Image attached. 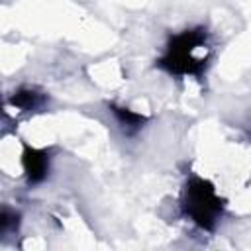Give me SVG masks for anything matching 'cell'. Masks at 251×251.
I'll return each instance as SVG.
<instances>
[{"instance_id": "obj_1", "label": "cell", "mask_w": 251, "mask_h": 251, "mask_svg": "<svg viewBox=\"0 0 251 251\" xmlns=\"http://www.w3.org/2000/svg\"><path fill=\"white\" fill-rule=\"evenodd\" d=\"M206 45L204 29H186L169 41L167 53L159 59V67L173 75H196L200 76L206 69V59L194 57L198 47Z\"/></svg>"}, {"instance_id": "obj_2", "label": "cell", "mask_w": 251, "mask_h": 251, "mask_svg": "<svg viewBox=\"0 0 251 251\" xmlns=\"http://www.w3.org/2000/svg\"><path fill=\"white\" fill-rule=\"evenodd\" d=\"M184 214L190 216V220L200 226L202 229L212 231L216 226L218 216L222 214L224 202L216 194L214 186L204 178H190L184 186V198H182Z\"/></svg>"}, {"instance_id": "obj_3", "label": "cell", "mask_w": 251, "mask_h": 251, "mask_svg": "<svg viewBox=\"0 0 251 251\" xmlns=\"http://www.w3.org/2000/svg\"><path fill=\"white\" fill-rule=\"evenodd\" d=\"M22 165L24 171L27 175L29 182H41L47 175V167H49V159L45 151L33 149V147H25L24 155H22Z\"/></svg>"}, {"instance_id": "obj_4", "label": "cell", "mask_w": 251, "mask_h": 251, "mask_svg": "<svg viewBox=\"0 0 251 251\" xmlns=\"http://www.w3.org/2000/svg\"><path fill=\"white\" fill-rule=\"evenodd\" d=\"M110 108H112L114 116L120 120V124L126 126V127H129V129L141 127V124L145 122V116L135 114V112H131V110H127V108H120V106H110Z\"/></svg>"}, {"instance_id": "obj_5", "label": "cell", "mask_w": 251, "mask_h": 251, "mask_svg": "<svg viewBox=\"0 0 251 251\" xmlns=\"http://www.w3.org/2000/svg\"><path fill=\"white\" fill-rule=\"evenodd\" d=\"M39 102H41V98H39V94H35L33 90H18V92L10 98V104L16 106V108H20V110H31V108H35Z\"/></svg>"}]
</instances>
